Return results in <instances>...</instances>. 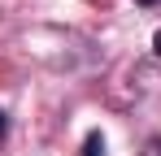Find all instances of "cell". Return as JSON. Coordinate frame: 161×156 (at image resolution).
<instances>
[{"instance_id": "obj_1", "label": "cell", "mask_w": 161, "mask_h": 156, "mask_svg": "<svg viewBox=\"0 0 161 156\" xmlns=\"http://www.w3.org/2000/svg\"><path fill=\"white\" fill-rule=\"evenodd\" d=\"M83 156H105V134H100V130H92V134H87V143H83Z\"/></svg>"}, {"instance_id": "obj_4", "label": "cell", "mask_w": 161, "mask_h": 156, "mask_svg": "<svg viewBox=\"0 0 161 156\" xmlns=\"http://www.w3.org/2000/svg\"><path fill=\"white\" fill-rule=\"evenodd\" d=\"M135 4H157V0H135Z\"/></svg>"}, {"instance_id": "obj_3", "label": "cell", "mask_w": 161, "mask_h": 156, "mask_svg": "<svg viewBox=\"0 0 161 156\" xmlns=\"http://www.w3.org/2000/svg\"><path fill=\"white\" fill-rule=\"evenodd\" d=\"M153 52H157V56H161V30H157V35H153Z\"/></svg>"}, {"instance_id": "obj_2", "label": "cell", "mask_w": 161, "mask_h": 156, "mask_svg": "<svg viewBox=\"0 0 161 156\" xmlns=\"http://www.w3.org/2000/svg\"><path fill=\"white\" fill-rule=\"evenodd\" d=\"M4 134H9V117L0 113V139H4Z\"/></svg>"}]
</instances>
